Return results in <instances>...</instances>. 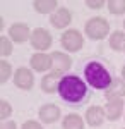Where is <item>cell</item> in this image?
Listing matches in <instances>:
<instances>
[{
  "label": "cell",
  "instance_id": "cell-1",
  "mask_svg": "<svg viewBox=\"0 0 125 129\" xmlns=\"http://www.w3.org/2000/svg\"><path fill=\"white\" fill-rule=\"evenodd\" d=\"M58 95L67 105H82L89 98V88L87 83L82 81L76 74H65L58 83Z\"/></svg>",
  "mask_w": 125,
  "mask_h": 129
},
{
  "label": "cell",
  "instance_id": "cell-2",
  "mask_svg": "<svg viewBox=\"0 0 125 129\" xmlns=\"http://www.w3.org/2000/svg\"><path fill=\"white\" fill-rule=\"evenodd\" d=\"M82 76L86 79L87 86L98 89V91H103V89L106 91L110 88V84L113 83V76H111V71L108 69V66L94 59L87 60L82 66Z\"/></svg>",
  "mask_w": 125,
  "mask_h": 129
},
{
  "label": "cell",
  "instance_id": "cell-3",
  "mask_svg": "<svg viewBox=\"0 0 125 129\" xmlns=\"http://www.w3.org/2000/svg\"><path fill=\"white\" fill-rule=\"evenodd\" d=\"M84 31L91 40H103L110 33V22L105 17H91L86 22Z\"/></svg>",
  "mask_w": 125,
  "mask_h": 129
},
{
  "label": "cell",
  "instance_id": "cell-4",
  "mask_svg": "<svg viewBox=\"0 0 125 129\" xmlns=\"http://www.w3.org/2000/svg\"><path fill=\"white\" fill-rule=\"evenodd\" d=\"M60 43L67 52H79L82 48V45H84V38L77 29H69L62 35Z\"/></svg>",
  "mask_w": 125,
  "mask_h": 129
},
{
  "label": "cell",
  "instance_id": "cell-5",
  "mask_svg": "<svg viewBox=\"0 0 125 129\" xmlns=\"http://www.w3.org/2000/svg\"><path fill=\"white\" fill-rule=\"evenodd\" d=\"M51 41H53V38L45 28H36L31 35V47H34L36 50H41V52L48 50L51 47Z\"/></svg>",
  "mask_w": 125,
  "mask_h": 129
},
{
  "label": "cell",
  "instance_id": "cell-6",
  "mask_svg": "<svg viewBox=\"0 0 125 129\" xmlns=\"http://www.w3.org/2000/svg\"><path fill=\"white\" fill-rule=\"evenodd\" d=\"M14 84L21 89H31L34 84V76L28 67H19L14 72Z\"/></svg>",
  "mask_w": 125,
  "mask_h": 129
},
{
  "label": "cell",
  "instance_id": "cell-7",
  "mask_svg": "<svg viewBox=\"0 0 125 129\" xmlns=\"http://www.w3.org/2000/svg\"><path fill=\"white\" fill-rule=\"evenodd\" d=\"M70 21H72V14H70V10L65 9V7H58V9L50 16V22H51V26L57 28V29H64V28H67L69 24H70Z\"/></svg>",
  "mask_w": 125,
  "mask_h": 129
},
{
  "label": "cell",
  "instance_id": "cell-8",
  "mask_svg": "<svg viewBox=\"0 0 125 129\" xmlns=\"http://www.w3.org/2000/svg\"><path fill=\"white\" fill-rule=\"evenodd\" d=\"M31 31H29L28 24H22V22H16L9 28V36L12 38V41L16 43H24L26 40L31 38Z\"/></svg>",
  "mask_w": 125,
  "mask_h": 129
},
{
  "label": "cell",
  "instance_id": "cell-9",
  "mask_svg": "<svg viewBox=\"0 0 125 129\" xmlns=\"http://www.w3.org/2000/svg\"><path fill=\"white\" fill-rule=\"evenodd\" d=\"M38 115L45 124H53V122H57V120L60 119L62 112H60V109H58L55 103H46V105H43V107L39 109Z\"/></svg>",
  "mask_w": 125,
  "mask_h": 129
},
{
  "label": "cell",
  "instance_id": "cell-10",
  "mask_svg": "<svg viewBox=\"0 0 125 129\" xmlns=\"http://www.w3.org/2000/svg\"><path fill=\"white\" fill-rule=\"evenodd\" d=\"M105 110L101 109L99 105H93L86 110V122L91 126V127H99L103 122H105Z\"/></svg>",
  "mask_w": 125,
  "mask_h": 129
},
{
  "label": "cell",
  "instance_id": "cell-11",
  "mask_svg": "<svg viewBox=\"0 0 125 129\" xmlns=\"http://www.w3.org/2000/svg\"><path fill=\"white\" fill-rule=\"evenodd\" d=\"M123 110V100L122 98H110L105 105V114L108 120H116L120 119Z\"/></svg>",
  "mask_w": 125,
  "mask_h": 129
},
{
  "label": "cell",
  "instance_id": "cell-12",
  "mask_svg": "<svg viewBox=\"0 0 125 129\" xmlns=\"http://www.w3.org/2000/svg\"><path fill=\"white\" fill-rule=\"evenodd\" d=\"M29 64L34 71L45 72V71H50V67L53 66V59L51 55H46V53H34L29 60Z\"/></svg>",
  "mask_w": 125,
  "mask_h": 129
},
{
  "label": "cell",
  "instance_id": "cell-13",
  "mask_svg": "<svg viewBox=\"0 0 125 129\" xmlns=\"http://www.w3.org/2000/svg\"><path fill=\"white\" fill-rule=\"evenodd\" d=\"M62 79V74L57 71H51L50 74H46L43 79H41V89L45 93H55L58 89V83Z\"/></svg>",
  "mask_w": 125,
  "mask_h": 129
},
{
  "label": "cell",
  "instance_id": "cell-14",
  "mask_svg": "<svg viewBox=\"0 0 125 129\" xmlns=\"http://www.w3.org/2000/svg\"><path fill=\"white\" fill-rule=\"evenodd\" d=\"M51 59H53V67L57 71V72H65V71L70 69V66H72V59L65 55V53H62V52H53L51 53Z\"/></svg>",
  "mask_w": 125,
  "mask_h": 129
},
{
  "label": "cell",
  "instance_id": "cell-15",
  "mask_svg": "<svg viewBox=\"0 0 125 129\" xmlns=\"http://www.w3.org/2000/svg\"><path fill=\"white\" fill-rule=\"evenodd\" d=\"M106 98H123L125 96V83L122 79H113V83L110 84V88L105 91Z\"/></svg>",
  "mask_w": 125,
  "mask_h": 129
},
{
  "label": "cell",
  "instance_id": "cell-16",
  "mask_svg": "<svg viewBox=\"0 0 125 129\" xmlns=\"http://www.w3.org/2000/svg\"><path fill=\"white\" fill-rule=\"evenodd\" d=\"M33 7L39 14H50V12H55L58 9V2L57 0H34Z\"/></svg>",
  "mask_w": 125,
  "mask_h": 129
},
{
  "label": "cell",
  "instance_id": "cell-17",
  "mask_svg": "<svg viewBox=\"0 0 125 129\" xmlns=\"http://www.w3.org/2000/svg\"><path fill=\"white\" fill-rule=\"evenodd\" d=\"M110 47L115 52L125 50V33L123 31H115L110 35Z\"/></svg>",
  "mask_w": 125,
  "mask_h": 129
},
{
  "label": "cell",
  "instance_id": "cell-18",
  "mask_svg": "<svg viewBox=\"0 0 125 129\" xmlns=\"http://www.w3.org/2000/svg\"><path fill=\"white\" fill-rule=\"evenodd\" d=\"M64 129H84V120L81 119L77 114H70L64 119V124H62Z\"/></svg>",
  "mask_w": 125,
  "mask_h": 129
},
{
  "label": "cell",
  "instance_id": "cell-19",
  "mask_svg": "<svg viewBox=\"0 0 125 129\" xmlns=\"http://www.w3.org/2000/svg\"><path fill=\"white\" fill-rule=\"evenodd\" d=\"M106 5H108V10L111 14L120 16L125 12V0H110V2H106Z\"/></svg>",
  "mask_w": 125,
  "mask_h": 129
},
{
  "label": "cell",
  "instance_id": "cell-20",
  "mask_svg": "<svg viewBox=\"0 0 125 129\" xmlns=\"http://www.w3.org/2000/svg\"><path fill=\"white\" fill-rule=\"evenodd\" d=\"M0 67H2V76H0V83L4 84V83H7V79L10 78V72H12V69H10V64L7 62V60H2L0 62Z\"/></svg>",
  "mask_w": 125,
  "mask_h": 129
},
{
  "label": "cell",
  "instance_id": "cell-21",
  "mask_svg": "<svg viewBox=\"0 0 125 129\" xmlns=\"http://www.w3.org/2000/svg\"><path fill=\"white\" fill-rule=\"evenodd\" d=\"M10 114H12V107H10V103L7 102V100H0V119L5 120Z\"/></svg>",
  "mask_w": 125,
  "mask_h": 129
},
{
  "label": "cell",
  "instance_id": "cell-22",
  "mask_svg": "<svg viewBox=\"0 0 125 129\" xmlns=\"http://www.w3.org/2000/svg\"><path fill=\"white\" fill-rule=\"evenodd\" d=\"M0 45H2V55H4V57H7V55L12 53V43L9 41L7 36H2V38H0Z\"/></svg>",
  "mask_w": 125,
  "mask_h": 129
},
{
  "label": "cell",
  "instance_id": "cell-23",
  "mask_svg": "<svg viewBox=\"0 0 125 129\" xmlns=\"http://www.w3.org/2000/svg\"><path fill=\"white\" fill-rule=\"evenodd\" d=\"M86 5L89 9H101L105 5V0H87Z\"/></svg>",
  "mask_w": 125,
  "mask_h": 129
},
{
  "label": "cell",
  "instance_id": "cell-24",
  "mask_svg": "<svg viewBox=\"0 0 125 129\" xmlns=\"http://www.w3.org/2000/svg\"><path fill=\"white\" fill-rule=\"evenodd\" d=\"M22 129H43V127H41V124H38L36 120H26L22 124Z\"/></svg>",
  "mask_w": 125,
  "mask_h": 129
},
{
  "label": "cell",
  "instance_id": "cell-25",
  "mask_svg": "<svg viewBox=\"0 0 125 129\" xmlns=\"http://www.w3.org/2000/svg\"><path fill=\"white\" fill-rule=\"evenodd\" d=\"M0 129H17V126H16L14 120H9V122H4V124L0 126Z\"/></svg>",
  "mask_w": 125,
  "mask_h": 129
},
{
  "label": "cell",
  "instance_id": "cell-26",
  "mask_svg": "<svg viewBox=\"0 0 125 129\" xmlns=\"http://www.w3.org/2000/svg\"><path fill=\"white\" fill-rule=\"evenodd\" d=\"M122 76H123V79H125V66H123V69H122Z\"/></svg>",
  "mask_w": 125,
  "mask_h": 129
},
{
  "label": "cell",
  "instance_id": "cell-27",
  "mask_svg": "<svg viewBox=\"0 0 125 129\" xmlns=\"http://www.w3.org/2000/svg\"><path fill=\"white\" fill-rule=\"evenodd\" d=\"M123 28H125V21H123Z\"/></svg>",
  "mask_w": 125,
  "mask_h": 129
}]
</instances>
